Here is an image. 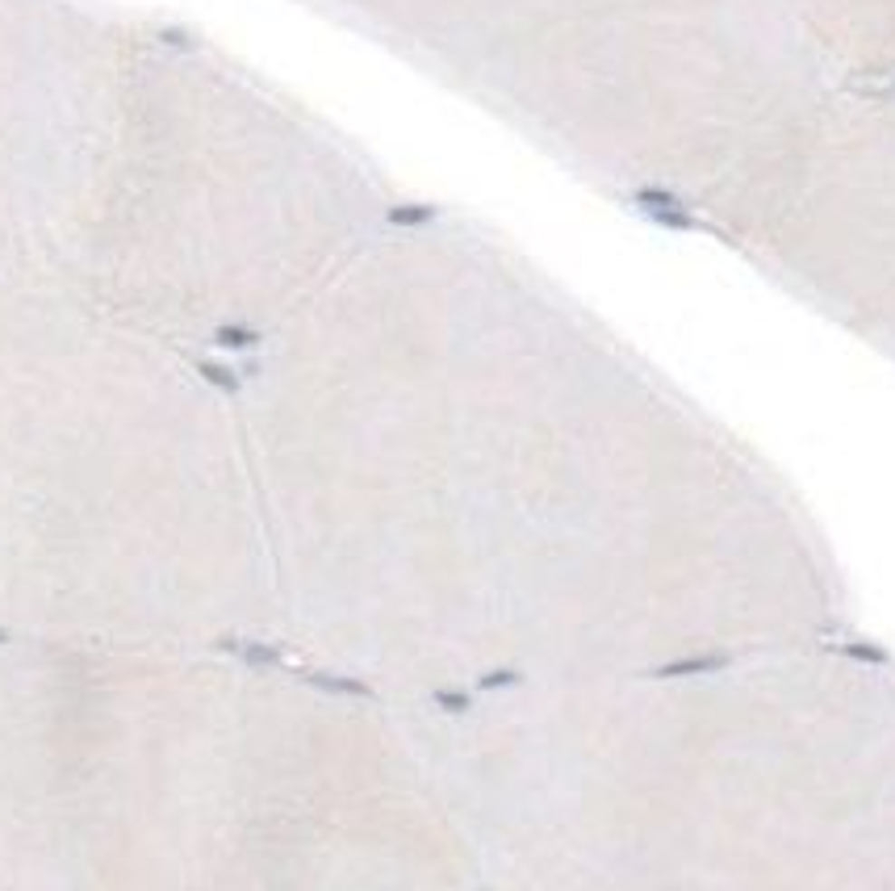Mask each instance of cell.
Instances as JSON below:
<instances>
[{
	"instance_id": "obj_1",
	"label": "cell",
	"mask_w": 895,
	"mask_h": 891,
	"mask_svg": "<svg viewBox=\"0 0 895 891\" xmlns=\"http://www.w3.org/2000/svg\"><path fill=\"white\" fill-rule=\"evenodd\" d=\"M239 414L276 632L393 707L829 628L820 548L765 460L565 318L322 315Z\"/></svg>"
},
{
	"instance_id": "obj_2",
	"label": "cell",
	"mask_w": 895,
	"mask_h": 891,
	"mask_svg": "<svg viewBox=\"0 0 895 891\" xmlns=\"http://www.w3.org/2000/svg\"><path fill=\"white\" fill-rule=\"evenodd\" d=\"M398 712L477 879L795 887L891 854V724L820 636Z\"/></svg>"
}]
</instances>
